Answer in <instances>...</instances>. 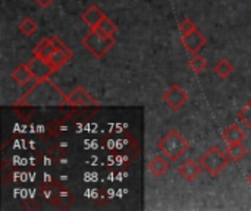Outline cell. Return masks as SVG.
Masks as SVG:
<instances>
[{
    "instance_id": "e0dca14e",
    "label": "cell",
    "mask_w": 251,
    "mask_h": 211,
    "mask_svg": "<svg viewBox=\"0 0 251 211\" xmlns=\"http://www.w3.org/2000/svg\"><path fill=\"white\" fill-rule=\"evenodd\" d=\"M91 29H96L99 34H101V35H104V37H113V35L116 34V29H118V28H116L115 22L106 16V18H103V19L100 21V23H99L96 28H91Z\"/></svg>"
},
{
    "instance_id": "9a60e30c",
    "label": "cell",
    "mask_w": 251,
    "mask_h": 211,
    "mask_svg": "<svg viewBox=\"0 0 251 211\" xmlns=\"http://www.w3.org/2000/svg\"><path fill=\"white\" fill-rule=\"evenodd\" d=\"M12 79H13L18 85H25V84H28L31 79H34V76H32V73H31L28 65L25 63V65H19V66L12 72Z\"/></svg>"
},
{
    "instance_id": "8fae6325",
    "label": "cell",
    "mask_w": 251,
    "mask_h": 211,
    "mask_svg": "<svg viewBox=\"0 0 251 211\" xmlns=\"http://www.w3.org/2000/svg\"><path fill=\"white\" fill-rule=\"evenodd\" d=\"M222 140L231 145V144H240L246 140V132L240 128V125L232 123L222 132Z\"/></svg>"
},
{
    "instance_id": "52a82bcc",
    "label": "cell",
    "mask_w": 251,
    "mask_h": 211,
    "mask_svg": "<svg viewBox=\"0 0 251 211\" xmlns=\"http://www.w3.org/2000/svg\"><path fill=\"white\" fill-rule=\"evenodd\" d=\"M181 44H182V47L185 48L187 53L199 54L200 50L207 44V37L199 28H196L193 32L185 34V35L181 37Z\"/></svg>"
},
{
    "instance_id": "44dd1931",
    "label": "cell",
    "mask_w": 251,
    "mask_h": 211,
    "mask_svg": "<svg viewBox=\"0 0 251 211\" xmlns=\"http://www.w3.org/2000/svg\"><path fill=\"white\" fill-rule=\"evenodd\" d=\"M238 119L241 123H244L251 131V100L250 103H247L240 112H238Z\"/></svg>"
},
{
    "instance_id": "7402d4cb",
    "label": "cell",
    "mask_w": 251,
    "mask_h": 211,
    "mask_svg": "<svg viewBox=\"0 0 251 211\" xmlns=\"http://www.w3.org/2000/svg\"><path fill=\"white\" fill-rule=\"evenodd\" d=\"M197 26H196V23L191 21V19H184L181 23H179V29H181V32H182V35H185V34H190V32H193L194 29H196Z\"/></svg>"
},
{
    "instance_id": "5b68a950",
    "label": "cell",
    "mask_w": 251,
    "mask_h": 211,
    "mask_svg": "<svg viewBox=\"0 0 251 211\" xmlns=\"http://www.w3.org/2000/svg\"><path fill=\"white\" fill-rule=\"evenodd\" d=\"M162 101L174 112H178L182 109V106L188 101V94L182 90L181 85L174 84L166 90L162 95Z\"/></svg>"
},
{
    "instance_id": "ffe728a7",
    "label": "cell",
    "mask_w": 251,
    "mask_h": 211,
    "mask_svg": "<svg viewBox=\"0 0 251 211\" xmlns=\"http://www.w3.org/2000/svg\"><path fill=\"white\" fill-rule=\"evenodd\" d=\"M188 68L194 73H201L207 69V60L200 54H193V57L188 60Z\"/></svg>"
},
{
    "instance_id": "7c38bea8",
    "label": "cell",
    "mask_w": 251,
    "mask_h": 211,
    "mask_svg": "<svg viewBox=\"0 0 251 211\" xmlns=\"http://www.w3.org/2000/svg\"><path fill=\"white\" fill-rule=\"evenodd\" d=\"M169 162H171L169 159L166 160V159L162 157V156L153 157V159L149 162V170H150V173H151L153 176H156V178L165 176V175L169 172V169H171Z\"/></svg>"
},
{
    "instance_id": "6da1fadb",
    "label": "cell",
    "mask_w": 251,
    "mask_h": 211,
    "mask_svg": "<svg viewBox=\"0 0 251 211\" xmlns=\"http://www.w3.org/2000/svg\"><path fill=\"white\" fill-rule=\"evenodd\" d=\"M68 95L62 93L49 78L44 81H35V85L19 98L18 104L24 106H65Z\"/></svg>"
},
{
    "instance_id": "d6986e66",
    "label": "cell",
    "mask_w": 251,
    "mask_h": 211,
    "mask_svg": "<svg viewBox=\"0 0 251 211\" xmlns=\"http://www.w3.org/2000/svg\"><path fill=\"white\" fill-rule=\"evenodd\" d=\"M37 29H38L37 22H35L32 18H29V16L24 18V19L21 21V23H19V31H21V34H24L25 37L34 35V34L37 32Z\"/></svg>"
},
{
    "instance_id": "7a4b0ae2",
    "label": "cell",
    "mask_w": 251,
    "mask_h": 211,
    "mask_svg": "<svg viewBox=\"0 0 251 211\" xmlns=\"http://www.w3.org/2000/svg\"><path fill=\"white\" fill-rule=\"evenodd\" d=\"M157 148L171 162H178L190 148V142L176 129H171L159 142Z\"/></svg>"
},
{
    "instance_id": "30bf717a",
    "label": "cell",
    "mask_w": 251,
    "mask_h": 211,
    "mask_svg": "<svg viewBox=\"0 0 251 211\" xmlns=\"http://www.w3.org/2000/svg\"><path fill=\"white\" fill-rule=\"evenodd\" d=\"M103 18H106V13H104L97 4L88 6V7L84 10V13L81 15L82 22H85V23L90 26V29H91V28H96V26L100 23V21H101Z\"/></svg>"
},
{
    "instance_id": "d4e9b609",
    "label": "cell",
    "mask_w": 251,
    "mask_h": 211,
    "mask_svg": "<svg viewBox=\"0 0 251 211\" xmlns=\"http://www.w3.org/2000/svg\"><path fill=\"white\" fill-rule=\"evenodd\" d=\"M247 182H249V184H250V185H251V172H250V173H249V176H247Z\"/></svg>"
},
{
    "instance_id": "2e32d148",
    "label": "cell",
    "mask_w": 251,
    "mask_h": 211,
    "mask_svg": "<svg viewBox=\"0 0 251 211\" xmlns=\"http://www.w3.org/2000/svg\"><path fill=\"white\" fill-rule=\"evenodd\" d=\"M225 153H226L229 162L238 163V162H241L249 154V150L244 147L243 142H240V144H231V145H228V148H226Z\"/></svg>"
},
{
    "instance_id": "5bb4252c",
    "label": "cell",
    "mask_w": 251,
    "mask_h": 211,
    "mask_svg": "<svg viewBox=\"0 0 251 211\" xmlns=\"http://www.w3.org/2000/svg\"><path fill=\"white\" fill-rule=\"evenodd\" d=\"M54 51H56V48H54V46H53L50 37H49V38H43V40L32 48L34 56H38V57H41V59H44V60H49Z\"/></svg>"
},
{
    "instance_id": "4fadbf2b",
    "label": "cell",
    "mask_w": 251,
    "mask_h": 211,
    "mask_svg": "<svg viewBox=\"0 0 251 211\" xmlns=\"http://www.w3.org/2000/svg\"><path fill=\"white\" fill-rule=\"evenodd\" d=\"M74 57V53L72 51H63V50H56L51 57L47 60L49 65L51 66L53 72H57L59 69H62L71 59Z\"/></svg>"
},
{
    "instance_id": "9c48e42d",
    "label": "cell",
    "mask_w": 251,
    "mask_h": 211,
    "mask_svg": "<svg viewBox=\"0 0 251 211\" xmlns=\"http://www.w3.org/2000/svg\"><path fill=\"white\" fill-rule=\"evenodd\" d=\"M201 170H203V167H201L200 162L197 163L196 160L188 159V160H185V162L179 166L178 173L181 175V178H182L184 181H187V182L191 184V182H194L197 178H200Z\"/></svg>"
},
{
    "instance_id": "8992f818",
    "label": "cell",
    "mask_w": 251,
    "mask_h": 211,
    "mask_svg": "<svg viewBox=\"0 0 251 211\" xmlns=\"http://www.w3.org/2000/svg\"><path fill=\"white\" fill-rule=\"evenodd\" d=\"M66 106L72 107H100L97 100L82 87H75L66 98Z\"/></svg>"
},
{
    "instance_id": "cb8c5ba5",
    "label": "cell",
    "mask_w": 251,
    "mask_h": 211,
    "mask_svg": "<svg viewBox=\"0 0 251 211\" xmlns=\"http://www.w3.org/2000/svg\"><path fill=\"white\" fill-rule=\"evenodd\" d=\"M35 1H37V4L41 6V7H49L54 0H35Z\"/></svg>"
},
{
    "instance_id": "ba28073f",
    "label": "cell",
    "mask_w": 251,
    "mask_h": 211,
    "mask_svg": "<svg viewBox=\"0 0 251 211\" xmlns=\"http://www.w3.org/2000/svg\"><path fill=\"white\" fill-rule=\"evenodd\" d=\"M26 65H28V68H29V70H31L35 81H44L51 73H54L51 66L49 65V62L38 57V56H34V59H31Z\"/></svg>"
},
{
    "instance_id": "603a6c76",
    "label": "cell",
    "mask_w": 251,
    "mask_h": 211,
    "mask_svg": "<svg viewBox=\"0 0 251 211\" xmlns=\"http://www.w3.org/2000/svg\"><path fill=\"white\" fill-rule=\"evenodd\" d=\"M51 38V43H53V46H54V48L56 50H63V51H72L71 48H68V46L66 44H63V41H60L57 37H50Z\"/></svg>"
},
{
    "instance_id": "277c9868",
    "label": "cell",
    "mask_w": 251,
    "mask_h": 211,
    "mask_svg": "<svg viewBox=\"0 0 251 211\" xmlns=\"http://www.w3.org/2000/svg\"><path fill=\"white\" fill-rule=\"evenodd\" d=\"M81 43L97 59H101L116 44L115 37H104L99 34L96 29H90V32L85 37H82Z\"/></svg>"
},
{
    "instance_id": "3957f363",
    "label": "cell",
    "mask_w": 251,
    "mask_h": 211,
    "mask_svg": "<svg viewBox=\"0 0 251 211\" xmlns=\"http://www.w3.org/2000/svg\"><path fill=\"white\" fill-rule=\"evenodd\" d=\"M229 159L226 156V153H224L218 145L210 147L201 157H200V164L203 167V170H206L212 178L219 176L224 169L228 166Z\"/></svg>"
},
{
    "instance_id": "ac0fdd59",
    "label": "cell",
    "mask_w": 251,
    "mask_h": 211,
    "mask_svg": "<svg viewBox=\"0 0 251 211\" xmlns=\"http://www.w3.org/2000/svg\"><path fill=\"white\" fill-rule=\"evenodd\" d=\"M215 73L222 78V79H226L229 78L232 73H234V65L228 60V59H222L219 60L216 65H215Z\"/></svg>"
}]
</instances>
